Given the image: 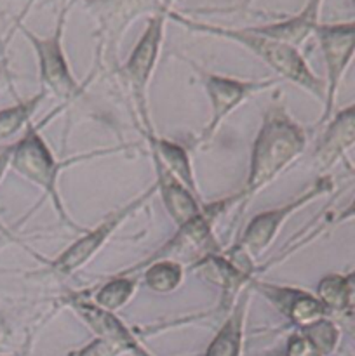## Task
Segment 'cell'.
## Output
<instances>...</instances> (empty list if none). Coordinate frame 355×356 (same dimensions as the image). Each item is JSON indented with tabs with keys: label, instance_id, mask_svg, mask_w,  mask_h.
Wrapping results in <instances>:
<instances>
[{
	"label": "cell",
	"instance_id": "obj_1",
	"mask_svg": "<svg viewBox=\"0 0 355 356\" xmlns=\"http://www.w3.org/2000/svg\"><path fill=\"white\" fill-rule=\"evenodd\" d=\"M306 148V132L284 106L268 108L251 149L249 174L240 200L247 204L256 193L277 179Z\"/></svg>",
	"mask_w": 355,
	"mask_h": 356
},
{
	"label": "cell",
	"instance_id": "obj_2",
	"mask_svg": "<svg viewBox=\"0 0 355 356\" xmlns=\"http://www.w3.org/2000/svg\"><path fill=\"white\" fill-rule=\"evenodd\" d=\"M171 17L191 31L216 35V37L237 42L242 47L249 49L265 65L270 66L278 76L289 80L294 86L301 87V89H305L306 92H310L317 99L324 101V96H326V80L320 79L319 75L312 72L308 63L305 61V58L299 54L298 47H294V45H289L285 42L277 40V38L267 37V35L256 33V31L249 30V28H246V30H233V28H221L216 26V24L197 23V21L188 19V17L181 16V14H171Z\"/></svg>",
	"mask_w": 355,
	"mask_h": 356
},
{
	"label": "cell",
	"instance_id": "obj_3",
	"mask_svg": "<svg viewBox=\"0 0 355 356\" xmlns=\"http://www.w3.org/2000/svg\"><path fill=\"white\" fill-rule=\"evenodd\" d=\"M72 160H68V162H72ZM68 162H58L56 160L51 148L42 138L40 125L35 127L31 122L26 125V132H24L23 138L16 145H13V153H10V167L17 174H21L24 179L37 184L45 191V195L51 198L54 209L66 225L80 229V226H77L73 219H70V216L66 214L65 205H63L58 191L59 172L65 167V163Z\"/></svg>",
	"mask_w": 355,
	"mask_h": 356
},
{
	"label": "cell",
	"instance_id": "obj_4",
	"mask_svg": "<svg viewBox=\"0 0 355 356\" xmlns=\"http://www.w3.org/2000/svg\"><path fill=\"white\" fill-rule=\"evenodd\" d=\"M164 23H166V14L164 13H159L155 17L150 19L145 33L141 35L136 47L132 49L129 59L120 68L122 80H124L125 86L131 90L132 103H134L136 111H138L143 134L145 132H153V125L148 113V96H146V90H148L150 79H152V73L155 70L160 47H162Z\"/></svg>",
	"mask_w": 355,
	"mask_h": 356
},
{
	"label": "cell",
	"instance_id": "obj_5",
	"mask_svg": "<svg viewBox=\"0 0 355 356\" xmlns=\"http://www.w3.org/2000/svg\"><path fill=\"white\" fill-rule=\"evenodd\" d=\"M333 177L320 176L315 183L310 184L305 191H301V195H298L294 200L287 202V204L281 205V207L277 209H270V211L256 214L251 219L249 225L246 226L244 233L240 235V238L237 240L235 245H233L232 249L246 254L249 259L260 257L261 254L268 249V245L274 242V238L277 236V233L281 232L284 222L287 221L296 211L303 209L306 204L315 200V198L329 193V191L333 190Z\"/></svg>",
	"mask_w": 355,
	"mask_h": 356
},
{
	"label": "cell",
	"instance_id": "obj_6",
	"mask_svg": "<svg viewBox=\"0 0 355 356\" xmlns=\"http://www.w3.org/2000/svg\"><path fill=\"white\" fill-rule=\"evenodd\" d=\"M65 16L66 13L59 16L56 31L51 37H38V35L31 33L30 30L23 31L38 58V72H40V82L44 86V90L52 92L63 103L68 104L70 101H73L84 92L86 83L77 82L75 75L70 68L68 59H66L65 47H63Z\"/></svg>",
	"mask_w": 355,
	"mask_h": 356
},
{
	"label": "cell",
	"instance_id": "obj_7",
	"mask_svg": "<svg viewBox=\"0 0 355 356\" xmlns=\"http://www.w3.org/2000/svg\"><path fill=\"white\" fill-rule=\"evenodd\" d=\"M157 186L155 183L148 188L146 191H143L139 197H136L134 200H131L129 204L122 205L117 211L110 212L96 228L87 229L86 235L80 236L77 242H73L65 252L59 254L54 261L51 263L52 273H56L58 277H68V275L75 273L77 270H80L82 266H86L90 259L97 254V250L104 245L108 238L113 235L115 229L125 221L131 214H134L138 209H141L150 198L155 195Z\"/></svg>",
	"mask_w": 355,
	"mask_h": 356
},
{
	"label": "cell",
	"instance_id": "obj_8",
	"mask_svg": "<svg viewBox=\"0 0 355 356\" xmlns=\"http://www.w3.org/2000/svg\"><path fill=\"white\" fill-rule=\"evenodd\" d=\"M202 83L205 87L209 101H211V120L207 127L198 136V145H205L214 138L216 131L219 129L221 122L235 111L246 99L260 94L270 87L277 86L278 80L261 79V80H242L232 79V76L216 75V73L200 72Z\"/></svg>",
	"mask_w": 355,
	"mask_h": 356
},
{
	"label": "cell",
	"instance_id": "obj_9",
	"mask_svg": "<svg viewBox=\"0 0 355 356\" xmlns=\"http://www.w3.org/2000/svg\"><path fill=\"white\" fill-rule=\"evenodd\" d=\"M313 33L319 38L322 49L324 61H326V96H324V111L319 125H324L333 117L336 94L340 89L341 79L354 58L355 45V24L338 23V24H319Z\"/></svg>",
	"mask_w": 355,
	"mask_h": 356
},
{
	"label": "cell",
	"instance_id": "obj_10",
	"mask_svg": "<svg viewBox=\"0 0 355 356\" xmlns=\"http://www.w3.org/2000/svg\"><path fill=\"white\" fill-rule=\"evenodd\" d=\"M63 305L73 309L77 316L96 334V337L117 344L125 353L134 356H152L139 344V341L129 330V327H125V323L118 316H115V312H108V309L97 306L93 299L87 298L86 292H68L63 298Z\"/></svg>",
	"mask_w": 355,
	"mask_h": 356
},
{
	"label": "cell",
	"instance_id": "obj_11",
	"mask_svg": "<svg viewBox=\"0 0 355 356\" xmlns=\"http://www.w3.org/2000/svg\"><path fill=\"white\" fill-rule=\"evenodd\" d=\"M251 284L298 329L331 315L315 294H310L303 289L281 287V285L260 282L256 278Z\"/></svg>",
	"mask_w": 355,
	"mask_h": 356
},
{
	"label": "cell",
	"instance_id": "obj_12",
	"mask_svg": "<svg viewBox=\"0 0 355 356\" xmlns=\"http://www.w3.org/2000/svg\"><path fill=\"white\" fill-rule=\"evenodd\" d=\"M152 153V152H150ZM153 167H155V186L157 191L162 197L164 205H166L167 212L176 222V226L184 225L190 221L191 218L198 216L204 209V205L198 202V197L191 193L169 169L162 163V160L152 153Z\"/></svg>",
	"mask_w": 355,
	"mask_h": 356
},
{
	"label": "cell",
	"instance_id": "obj_13",
	"mask_svg": "<svg viewBox=\"0 0 355 356\" xmlns=\"http://www.w3.org/2000/svg\"><path fill=\"white\" fill-rule=\"evenodd\" d=\"M355 141V106L350 104L334 118H329L327 129L317 143L315 159L319 170H329L338 160L345 159V153Z\"/></svg>",
	"mask_w": 355,
	"mask_h": 356
},
{
	"label": "cell",
	"instance_id": "obj_14",
	"mask_svg": "<svg viewBox=\"0 0 355 356\" xmlns=\"http://www.w3.org/2000/svg\"><path fill=\"white\" fill-rule=\"evenodd\" d=\"M251 292H253V284L247 285L235 299L228 316L218 334L209 343L204 356H242L244 325H246L247 308L251 302Z\"/></svg>",
	"mask_w": 355,
	"mask_h": 356
},
{
	"label": "cell",
	"instance_id": "obj_15",
	"mask_svg": "<svg viewBox=\"0 0 355 356\" xmlns=\"http://www.w3.org/2000/svg\"><path fill=\"white\" fill-rule=\"evenodd\" d=\"M319 9L320 0H310L305 9L298 16L291 17V19L281 21V23L265 24V26H251L249 30L261 35H267V37L277 38V40H282L285 44L298 47L319 26Z\"/></svg>",
	"mask_w": 355,
	"mask_h": 356
},
{
	"label": "cell",
	"instance_id": "obj_16",
	"mask_svg": "<svg viewBox=\"0 0 355 356\" xmlns=\"http://www.w3.org/2000/svg\"><path fill=\"white\" fill-rule=\"evenodd\" d=\"M145 138L150 145V152L155 153L160 160H162L164 165L191 191L198 197L197 183H195L194 169H191L190 156L188 152L180 146L178 143L171 141V139L159 138L155 132H145Z\"/></svg>",
	"mask_w": 355,
	"mask_h": 356
},
{
	"label": "cell",
	"instance_id": "obj_17",
	"mask_svg": "<svg viewBox=\"0 0 355 356\" xmlns=\"http://www.w3.org/2000/svg\"><path fill=\"white\" fill-rule=\"evenodd\" d=\"M354 292L355 275L354 271L347 275L331 273L326 275L317 285V298L327 308V312L340 315H354Z\"/></svg>",
	"mask_w": 355,
	"mask_h": 356
},
{
	"label": "cell",
	"instance_id": "obj_18",
	"mask_svg": "<svg viewBox=\"0 0 355 356\" xmlns=\"http://www.w3.org/2000/svg\"><path fill=\"white\" fill-rule=\"evenodd\" d=\"M45 94H47V90L42 89L35 96L26 97V99H19L14 106L0 110V141H6V139L13 138L21 129L30 124V118L33 117L37 108L45 99Z\"/></svg>",
	"mask_w": 355,
	"mask_h": 356
},
{
	"label": "cell",
	"instance_id": "obj_19",
	"mask_svg": "<svg viewBox=\"0 0 355 356\" xmlns=\"http://www.w3.org/2000/svg\"><path fill=\"white\" fill-rule=\"evenodd\" d=\"M138 287V278L134 275H113L106 284L101 285L93 296V301L108 312H117L129 302Z\"/></svg>",
	"mask_w": 355,
	"mask_h": 356
},
{
	"label": "cell",
	"instance_id": "obj_20",
	"mask_svg": "<svg viewBox=\"0 0 355 356\" xmlns=\"http://www.w3.org/2000/svg\"><path fill=\"white\" fill-rule=\"evenodd\" d=\"M145 284L150 291L159 294H169L176 291L183 282V266L181 263L173 259H159L146 264L145 268Z\"/></svg>",
	"mask_w": 355,
	"mask_h": 356
},
{
	"label": "cell",
	"instance_id": "obj_21",
	"mask_svg": "<svg viewBox=\"0 0 355 356\" xmlns=\"http://www.w3.org/2000/svg\"><path fill=\"white\" fill-rule=\"evenodd\" d=\"M298 330H301V332L312 341L313 346L319 350V353L322 356L334 353V350H336L338 344H340V329H338L336 323H334L333 320L327 318V316L315 320L313 323L301 327V329Z\"/></svg>",
	"mask_w": 355,
	"mask_h": 356
},
{
	"label": "cell",
	"instance_id": "obj_22",
	"mask_svg": "<svg viewBox=\"0 0 355 356\" xmlns=\"http://www.w3.org/2000/svg\"><path fill=\"white\" fill-rule=\"evenodd\" d=\"M285 356H322L319 353L315 346L312 344V341L301 332V330H296L289 336L287 346H285Z\"/></svg>",
	"mask_w": 355,
	"mask_h": 356
},
{
	"label": "cell",
	"instance_id": "obj_23",
	"mask_svg": "<svg viewBox=\"0 0 355 356\" xmlns=\"http://www.w3.org/2000/svg\"><path fill=\"white\" fill-rule=\"evenodd\" d=\"M124 353L125 351L120 346H117V344L101 339V337H96L87 346H84L82 350L75 351V353H70L68 356H120Z\"/></svg>",
	"mask_w": 355,
	"mask_h": 356
},
{
	"label": "cell",
	"instance_id": "obj_24",
	"mask_svg": "<svg viewBox=\"0 0 355 356\" xmlns=\"http://www.w3.org/2000/svg\"><path fill=\"white\" fill-rule=\"evenodd\" d=\"M10 153H13V146H7L0 152V181H2L6 170L10 167Z\"/></svg>",
	"mask_w": 355,
	"mask_h": 356
},
{
	"label": "cell",
	"instance_id": "obj_25",
	"mask_svg": "<svg viewBox=\"0 0 355 356\" xmlns=\"http://www.w3.org/2000/svg\"><path fill=\"white\" fill-rule=\"evenodd\" d=\"M7 72V59L6 54H3V45H0V83H2L3 76H6Z\"/></svg>",
	"mask_w": 355,
	"mask_h": 356
},
{
	"label": "cell",
	"instance_id": "obj_26",
	"mask_svg": "<svg viewBox=\"0 0 355 356\" xmlns=\"http://www.w3.org/2000/svg\"><path fill=\"white\" fill-rule=\"evenodd\" d=\"M0 356H6V355H0ZM9 356H21V355H9Z\"/></svg>",
	"mask_w": 355,
	"mask_h": 356
}]
</instances>
